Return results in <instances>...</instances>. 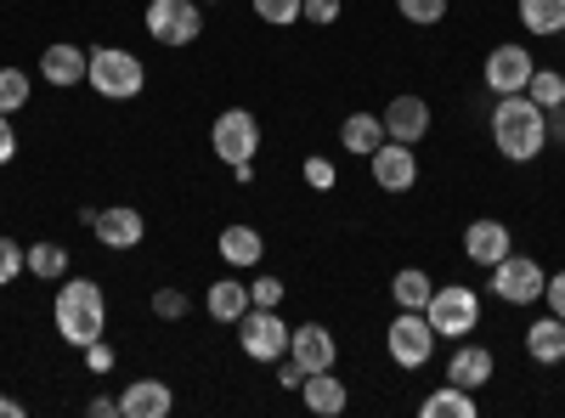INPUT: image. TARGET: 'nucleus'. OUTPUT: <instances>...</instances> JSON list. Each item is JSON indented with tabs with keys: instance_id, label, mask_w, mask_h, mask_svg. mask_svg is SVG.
I'll return each instance as SVG.
<instances>
[{
	"instance_id": "36",
	"label": "nucleus",
	"mask_w": 565,
	"mask_h": 418,
	"mask_svg": "<svg viewBox=\"0 0 565 418\" xmlns=\"http://www.w3.org/2000/svg\"><path fill=\"white\" fill-rule=\"evenodd\" d=\"M277 385H282V390H300V385H306V367H300L289 351L277 356Z\"/></svg>"
},
{
	"instance_id": "22",
	"label": "nucleus",
	"mask_w": 565,
	"mask_h": 418,
	"mask_svg": "<svg viewBox=\"0 0 565 418\" xmlns=\"http://www.w3.org/2000/svg\"><path fill=\"white\" fill-rule=\"evenodd\" d=\"M260 255H266V244H260V232L255 226H226L221 232V260L226 266H260Z\"/></svg>"
},
{
	"instance_id": "43",
	"label": "nucleus",
	"mask_w": 565,
	"mask_h": 418,
	"mask_svg": "<svg viewBox=\"0 0 565 418\" xmlns=\"http://www.w3.org/2000/svg\"><path fill=\"white\" fill-rule=\"evenodd\" d=\"M199 7H210V0H199Z\"/></svg>"
},
{
	"instance_id": "13",
	"label": "nucleus",
	"mask_w": 565,
	"mask_h": 418,
	"mask_svg": "<svg viewBox=\"0 0 565 418\" xmlns=\"http://www.w3.org/2000/svg\"><path fill=\"white\" fill-rule=\"evenodd\" d=\"M380 119H385L391 142H407V148H418L424 136H430V103L413 97V90H407V97H391V108H385Z\"/></svg>"
},
{
	"instance_id": "33",
	"label": "nucleus",
	"mask_w": 565,
	"mask_h": 418,
	"mask_svg": "<svg viewBox=\"0 0 565 418\" xmlns=\"http://www.w3.org/2000/svg\"><path fill=\"white\" fill-rule=\"evenodd\" d=\"M186 306H193V300H186L181 289H153V317H164V322H181V317H186Z\"/></svg>"
},
{
	"instance_id": "23",
	"label": "nucleus",
	"mask_w": 565,
	"mask_h": 418,
	"mask_svg": "<svg viewBox=\"0 0 565 418\" xmlns=\"http://www.w3.org/2000/svg\"><path fill=\"white\" fill-rule=\"evenodd\" d=\"M204 306H210L215 322H238L255 300H249V289L238 283V277H221V283H210V300H204Z\"/></svg>"
},
{
	"instance_id": "27",
	"label": "nucleus",
	"mask_w": 565,
	"mask_h": 418,
	"mask_svg": "<svg viewBox=\"0 0 565 418\" xmlns=\"http://www.w3.org/2000/svg\"><path fill=\"white\" fill-rule=\"evenodd\" d=\"M526 97H532L543 114L565 108V74H559V68H532V79H526Z\"/></svg>"
},
{
	"instance_id": "14",
	"label": "nucleus",
	"mask_w": 565,
	"mask_h": 418,
	"mask_svg": "<svg viewBox=\"0 0 565 418\" xmlns=\"http://www.w3.org/2000/svg\"><path fill=\"white\" fill-rule=\"evenodd\" d=\"M509 244H514V238H509V221L481 215V221H469V226H463V255L476 260V266H487V271L509 255Z\"/></svg>"
},
{
	"instance_id": "35",
	"label": "nucleus",
	"mask_w": 565,
	"mask_h": 418,
	"mask_svg": "<svg viewBox=\"0 0 565 418\" xmlns=\"http://www.w3.org/2000/svg\"><path fill=\"white\" fill-rule=\"evenodd\" d=\"M249 300H255V306H282V277H255Z\"/></svg>"
},
{
	"instance_id": "37",
	"label": "nucleus",
	"mask_w": 565,
	"mask_h": 418,
	"mask_svg": "<svg viewBox=\"0 0 565 418\" xmlns=\"http://www.w3.org/2000/svg\"><path fill=\"white\" fill-rule=\"evenodd\" d=\"M85 367H90V374H108V367H114V345H108V340L85 345Z\"/></svg>"
},
{
	"instance_id": "28",
	"label": "nucleus",
	"mask_w": 565,
	"mask_h": 418,
	"mask_svg": "<svg viewBox=\"0 0 565 418\" xmlns=\"http://www.w3.org/2000/svg\"><path fill=\"white\" fill-rule=\"evenodd\" d=\"M29 271L40 283H63L68 277V249L63 244H29Z\"/></svg>"
},
{
	"instance_id": "21",
	"label": "nucleus",
	"mask_w": 565,
	"mask_h": 418,
	"mask_svg": "<svg viewBox=\"0 0 565 418\" xmlns=\"http://www.w3.org/2000/svg\"><path fill=\"white\" fill-rule=\"evenodd\" d=\"M340 142H345V153L373 159V153H380V142H385V119H380V114H345Z\"/></svg>"
},
{
	"instance_id": "1",
	"label": "nucleus",
	"mask_w": 565,
	"mask_h": 418,
	"mask_svg": "<svg viewBox=\"0 0 565 418\" xmlns=\"http://www.w3.org/2000/svg\"><path fill=\"white\" fill-rule=\"evenodd\" d=\"M492 148H498L509 164H532V159L548 148V114L526 97V90L498 97V108H492Z\"/></svg>"
},
{
	"instance_id": "32",
	"label": "nucleus",
	"mask_w": 565,
	"mask_h": 418,
	"mask_svg": "<svg viewBox=\"0 0 565 418\" xmlns=\"http://www.w3.org/2000/svg\"><path fill=\"white\" fill-rule=\"evenodd\" d=\"M23 271H29V249L12 244V238H0V289H12Z\"/></svg>"
},
{
	"instance_id": "18",
	"label": "nucleus",
	"mask_w": 565,
	"mask_h": 418,
	"mask_svg": "<svg viewBox=\"0 0 565 418\" xmlns=\"http://www.w3.org/2000/svg\"><path fill=\"white\" fill-rule=\"evenodd\" d=\"M175 407V390L164 379H130L119 396V418H164Z\"/></svg>"
},
{
	"instance_id": "24",
	"label": "nucleus",
	"mask_w": 565,
	"mask_h": 418,
	"mask_svg": "<svg viewBox=\"0 0 565 418\" xmlns=\"http://www.w3.org/2000/svg\"><path fill=\"white\" fill-rule=\"evenodd\" d=\"M514 12H521L526 34H543V40L565 34V0H521Z\"/></svg>"
},
{
	"instance_id": "38",
	"label": "nucleus",
	"mask_w": 565,
	"mask_h": 418,
	"mask_svg": "<svg viewBox=\"0 0 565 418\" xmlns=\"http://www.w3.org/2000/svg\"><path fill=\"white\" fill-rule=\"evenodd\" d=\"M306 18L322 23V29H328V23H340V0H306Z\"/></svg>"
},
{
	"instance_id": "16",
	"label": "nucleus",
	"mask_w": 565,
	"mask_h": 418,
	"mask_svg": "<svg viewBox=\"0 0 565 418\" xmlns=\"http://www.w3.org/2000/svg\"><path fill=\"white\" fill-rule=\"evenodd\" d=\"M289 356L306 367V374H322V367H334L340 345H334V334H328L322 322H300V329L289 334Z\"/></svg>"
},
{
	"instance_id": "6",
	"label": "nucleus",
	"mask_w": 565,
	"mask_h": 418,
	"mask_svg": "<svg viewBox=\"0 0 565 418\" xmlns=\"http://www.w3.org/2000/svg\"><path fill=\"white\" fill-rule=\"evenodd\" d=\"M210 148H215L221 164H249V159L260 153V119H255L249 108H226V114H215V125H210Z\"/></svg>"
},
{
	"instance_id": "34",
	"label": "nucleus",
	"mask_w": 565,
	"mask_h": 418,
	"mask_svg": "<svg viewBox=\"0 0 565 418\" xmlns=\"http://www.w3.org/2000/svg\"><path fill=\"white\" fill-rule=\"evenodd\" d=\"M334 181H340V170L328 164L322 153H311V159H306V187H317V193H334Z\"/></svg>"
},
{
	"instance_id": "15",
	"label": "nucleus",
	"mask_w": 565,
	"mask_h": 418,
	"mask_svg": "<svg viewBox=\"0 0 565 418\" xmlns=\"http://www.w3.org/2000/svg\"><path fill=\"white\" fill-rule=\"evenodd\" d=\"M85 68H90V52H79V45H68V40H57V45H45V52H40V79L57 85V90L85 85Z\"/></svg>"
},
{
	"instance_id": "39",
	"label": "nucleus",
	"mask_w": 565,
	"mask_h": 418,
	"mask_svg": "<svg viewBox=\"0 0 565 418\" xmlns=\"http://www.w3.org/2000/svg\"><path fill=\"white\" fill-rule=\"evenodd\" d=\"M543 300H548V311H554V317H565V271H554L548 283H543Z\"/></svg>"
},
{
	"instance_id": "12",
	"label": "nucleus",
	"mask_w": 565,
	"mask_h": 418,
	"mask_svg": "<svg viewBox=\"0 0 565 418\" xmlns=\"http://www.w3.org/2000/svg\"><path fill=\"white\" fill-rule=\"evenodd\" d=\"M90 232H97V244L103 249H136L141 238H148V215H141L136 204H114V210H97V226H90Z\"/></svg>"
},
{
	"instance_id": "19",
	"label": "nucleus",
	"mask_w": 565,
	"mask_h": 418,
	"mask_svg": "<svg viewBox=\"0 0 565 418\" xmlns=\"http://www.w3.org/2000/svg\"><path fill=\"white\" fill-rule=\"evenodd\" d=\"M300 396H306V412H317V418H340V412L351 407V390H345V379H334V367L306 374Z\"/></svg>"
},
{
	"instance_id": "25",
	"label": "nucleus",
	"mask_w": 565,
	"mask_h": 418,
	"mask_svg": "<svg viewBox=\"0 0 565 418\" xmlns=\"http://www.w3.org/2000/svg\"><path fill=\"white\" fill-rule=\"evenodd\" d=\"M424 418H476V390H463V385H441L436 396H424L418 407Z\"/></svg>"
},
{
	"instance_id": "26",
	"label": "nucleus",
	"mask_w": 565,
	"mask_h": 418,
	"mask_svg": "<svg viewBox=\"0 0 565 418\" xmlns=\"http://www.w3.org/2000/svg\"><path fill=\"white\" fill-rule=\"evenodd\" d=\"M391 294H396L402 311H424V306H430V294H436V283H430L418 266H402V271L391 277Z\"/></svg>"
},
{
	"instance_id": "42",
	"label": "nucleus",
	"mask_w": 565,
	"mask_h": 418,
	"mask_svg": "<svg viewBox=\"0 0 565 418\" xmlns=\"http://www.w3.org/2000/svg\"><path fill=\"white\" fill-rule=\"evenodd\" d=\"M0 418H23V401L18 396H0Z\"/></svg>"
},
{
	"instance_id": "41",
	"label": "nucleus",
	"mask_w": 565,
	"mask_h": 418,
	"mask_svg": "<svg viewBox=\"0 0 565 418\" xmlns=\"http://www.w3.org/2000/svg\"><path fill=\"white\" fill-rule=\"evenodd\" d=\"M85 412H90V418H114V412H119V401H114V396H90V401H85Z\"/></svg>"
},
{
	"instance_id": "10",
	"label": "nucleus",
	"mask_w": 565,
	"mask_h": 418,
	"mask_svg": "<svg viewBox=\"0 0 565 418\" xmlns=\"http://www.w3.org/2000/svg\"><path fill=\"white\" fill-rule=\"evenodd\" d=\"M532 52L526 45H492V57H487V90L492 97H514V90H526L532 79Z\"/></svg>"
},
{
	"instance_id": "2",
	"label": "nucleus",
	"mask_w": 565,
	"mask_h": 418,
	"mask_svg": "<svg viewBox=\"0 0 565 418\" xmlns=\"http://www.w3.org/2000/svg\"><path fill=\"white\" fill-rule=\"evenodd\" d=\"M52 317H57V334H63L74 351L97 345V340L108 334V300H103V289L90 283V277H63Z\"/></svg>"
},
{
	"instance_id": "9",
	"label": "nucleus",
	"mask_w": 565,
	"mask_h": 418,
	"mask_svg": "<svg viewBox=\"0 0 565 418\" xmlns=\"http://www.w3.org/2000/svg\"><path fill=\"white\" fill-rule=\"evenodd\" d=\"M543 266L537 260H526V255H503L498 266H492V294L503 300V306H532V300H543Z\"/></svg>"
},
{
	"instance_id": "20",
	"label": "nucleus",
	"mask_w": 565,
	"mask_h": 418,
	"mask_svg": "<svg viewBox=\"0 0 565 418\" xmlns=\"http://www.w3.org/2000/svg\"><path fill=\"white\" fill-rule=\"evenodd\" d=\"M526 356L532 362H543V367H554V362H565V317H537L532 329H526Z\"/></svg>"
},
{
	"instance_id": "30",
	"label": "nucleus",
	"mask_w": 565,
	"mask_h": 418,
	"mask_svg": "<svg viewBox=\"0 0 565 418\" xmlns=\"http://www.w3.org/2000/svg\"><path fill=\"white\" fill-rule=\"evenodd\" d=\"M255 18L271 23V29H289L306 18V0H255Z\"/></svg>"
},
{
	"instance_id": "40",
	"label": "nucleus",
	"mask_w": 565,
	"mask_h": 418,
	"mask_svg": "<svg viewBox=\"0 0 565 418\" xmlns=\"http://www.w3.org/2000/svg\"><path fill=\"white\" fill-rule=\"evenodd\" d=\"M18 159V130H12V114H0V164Z\"/></svg>"
},
{
	"instance_id": "17",
	"label": "nucleus",
	"mask_w": 565,
	"mask_h": 418,
	"mask_svg": "<svg viewBox=\"0 0 565 418\" xmlns=\"http://www.w3.org/2000/svg\"><path fill=\"white\" fill-rule=\"evenodd\" d=\"M492 374H498V356H492L487 345H469V340H458V351H452V362H447V385L481 390V385H492Z\"/></svg>"
},
{
	"instance_id": "8",
	"label": "nucleus",
	"mask_w": 565,
	"mask_h": 418,
	"mask_svg": "<svg viewBox=\"0 0 565 418\" xmlns=\"http://www.w3.org/2000/svg\"><path fill=\"white\" fill-rule=\"evenodd\" d=\"M148 34L159 45H193L204 34L199 0H148Z\"/></svg>"
},
{
	"instance_id": "11",
	"label": "nucleus",
	"mask_w": 565,
	"mask_h": 418,
	"mask_svg": "<svg viewBox=\"0 0 565 418\" xmlns=\"http://www.w3.org/2000/svg\"><path fill=\"white\" fill-rule=\"evenodd\" d=\"M367 164H373V181H380L385 193H413L418 187V153L407 142H391V136H385L380 153H373Z\"/></svg>"
},
{
	"instance_id": "5",
	"label": "nucleus",
	"mask_w": 565,
	"mask_h": 418,
	"mask_svg": "<svg viewBox=\"0 0 565 418\" xmlns=\"http://www.w3.org/2000/svg\"><path fill=\"white\" fill-rule=\"evenodd\" d=\"M289 322H282V311L277 306H249L244 317H238V345H244V356L249 362H277L282 351H289Z\"/></svg>"
},
{
	"instance_id": "29",
	"label": "nucleus",
	"mask_w": 565,
	"mask_h": 418,
	"mask_svg": "<svg viewBox=\"0 0 565 418\" xmlns=\"http://www.w3.org/2000/svg\"><path fill=\"white\" fill-rule=\"evenodd\" d=\"M29 90H34V79L23 68H0V114L29 108Z\"/></svg>"
},
{
	"instance_id": "31",
	"label": "nucleus",
	"mask_w": 565,
	"mask_h": 418,
	"mask_svg": "<svg viewBox=\"0 0 565 418\" xmlns=\"http://www.w3.org/2000/svg\"><path fill=\"white\" fill-rule=\"evenodd\" d=\"M396 12H402L407 23H418V29H436V23L447 18V0H396Z\"/></svg>"
},
{
	"instance_id": "7",
	"label": "nucleus",
	"mask_w": 565,
	"mask_h": 418,
	"mask_svg": "<svg viewBox=\"0 0 565 418\" xmlns=\"http://www.w3.org/2000/svg\"><path fill=\"white\" fill-rule=\"evenodd\" d=\"M385 345H391V362H396V367H407V374H418V367L436 356L441 334L430 329V317H424V311H402V317L391 322Z\"/></svg>"
},
{
	"instance_id": "3",
	"label": "nucleus",
	"mask_w": 565,
	"mask_h": 418,
	"mask_svg": "<svg viewBox=\"0 0 565 418\" xmlns=\"http://www.w3.org/2000/svg\"><path fill=\"white\" fill-rule=\"evenodd\" d=\"M85 85L97 90L108 103H136L141 90H148V63L125 45H97L90 52V68H85Z\"/></svg>"
},
{
	"instance_id": "4",
	"label": "nucleus",
	"mask_w": 565,
	"mask_h": 418,
	"mask_svg": "<svg viewBox=\"0 0 565 418\" xmlns=\"http://www.w3.org/2000/svg\"><path fill=\"white\" fill-rule=\"evenodd\" d=\"M424 317H430V329H436L441 340H463V334H476V329H481V300H476V289L447 283V289L430 294Z\"/></svg>"
}]
</instances>
